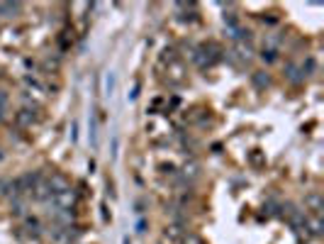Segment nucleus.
Wrapping results in <instances>:
<instances>
[{
    "label": "nucleus",
    "mask_w": 324,
    "mask_h": 244,
    "mask_svg": "<svg viewBox=\"0 0 324 244\" xmlns=\"http://www.w3.org/2000/svg\"><path fill=\"white\" fill-rule=\"evenodd\" d=\"M0 159H2V152H0Z\"/></svg>",
    "instance_id": "16"
},
{
    "label": "nucleus",
    "mask_w": 324,
    "mask_h": 244,
    "mask_svg": "<svg viewBox=\"0 0 324 244\" xmlns=\"http://www.w3.org/2000/svg\"><path fill=\"white\" fill-rule=\"evenodd\" d=\"M180 237H183V227H180V225H171V227H166V240L178 242Z\"/></svg>",
    "instance_id": "5"
},
{
    "label": "nucleus",
    "mask_w": 324,
    "mask_h": 244,
    "mask_svg": "<svg viewBox=\"0 0 324 244\" xmlns=\"http://www.w3.org/2000/svg\"><path fill=\"white\" fill-rule=\"evenodd\" d=\"M302 71H305V76H307V74H312V71H315V59H307V61H305V66H302Z\"/></svg>",
    "instance_id": "12"
},
{
    "label": "nucleus",
    "mask_w": 324,
    "mask_h": 244,
    "mask_svg": "<svg viewBox=\"0 0 324 244\" xmlns=\"http://www.w3.org/2000/svg\"><path fill=\"white\" fill-rule=\"evenodd\" d=\"M249 162L253 163V166H263L266 159H263V154H261V149H253L251 154H249Z\"/></svg>",
    "instance_id": "9"
},
{
    "label": "nucleus",
    "mask_w": 324,
    "mask_h": 244,
    "mask_svg": "<svg viewBox=\"0 0 324 244\" xmlns=\"http://www.w3.org/2000/svg\"><path fill=\"white\" fill-rule=\"evenodd\" d=\"M112 93H115V74L108 71V76H105V95H112Z\"/></svg>",
    "instance_id": "8"
},
{
    "label": "nucleus",
    "mask_w": 324,
    "mask_h": 244,
    "mask_svg": "<svg viewBox=\"0 0 324 244\" xmlns=\"http://www.w3.org/2000/svg\"><path fill=\"white\" fill-rule=\"evenodd\" d=\"M124 244H132V242H129V240H127V237H124Z\"/></svg>",
    "instance_id": "15"
},
{
    "label": "nucleus",
    "mask_w": 324,
    "mask_h": 244,
    "mask_svg": "<svg viewBox=\"0 0 324 244\" xmlns=\"http://www.w3.org/2000/svg\"><path fill=\"white\" fill-rule=\"evenodd\" d=\"M15 120H17L20 127H27V124H32V113H30V110H20V113L15 115Z\"/></svg>",
    "instance_id": "7"
},
{
    "label": "nucleus",
    "mask_w": 324,
    "mask_h": 244,
    "mask_svg": "<svg viewBox=\"0 0 324 244\" xmlns=\"http://www.w3.org/2000/svg\"><path fill=\"white\" fill-rule=\"evenodd\" d=\"M261 59H263V61H268V64H271V61H276V59H278V56H276V49H263V51H261Z\"/></svg>",
    "instance_id": "11"
},
{
    "label": "nucleus",
    "mask_w": 324,
    "mask_h": 244,
    "mask_svg": "<svg viewBox=\"0 0 324 244\" xmlns=\"http://www.w3.org/2000/svg\"><path fill=\"white\" fill-rule=\"evenodd\" d=\"M46 183H49L51 193H61V191H69V188H71V183H69V178H66L64 173H51V178H46Z\"/></svg>",
    "instance_id": "2"
},
{
    "label": "nucleus",
    "mask_w": 324,
    "mask_h": 244,
    "mask_svg": "<svg viewBox=\"0 0 324 244\" xmlns=\"http://www.w3.org/2000/svg\"><path fill=\"white\" fill-rule=\"evenodd\" d=\"M285 74H288V79H290V81H292V83H300V79H302V76L297 74V66H292V64H288V69H285Z\"/></svg>",
    "instance_id": "10"
},
{
    "label": "nucleus",
    "mask_w": 324,
    "mask_h": 244,
    "mask_svg": "<svg viewBox=\"0 0 324 244\" xmlns=\"http://www.w3.org/2000/svg\"><path fill=\"white\" fill-rule=\"evenodd\" d=\"M251 81H253V85H256L258 90H263V88L271 85V76H268L266 71H256V74L251 76Z\"/></svg>",
    "instance_id": "4"
},
{
    "label": "nucleus",
    "mask_w": 324,
    "mask_h": 244,
    "mask_svg": "<svg viewBox=\"0 0 324 244\" xmlns=\"http://www.w3.org/2000/svg\"><path fill=\"white\" fill-rule=\"evenodd\" d=\"M137 95H139V83H134V88L129 93V100H137Z\"/></svg>",
    "instance_id": "14"
},
{
    "label": "nucleus",
    "mask_w": 324,
    "mask_h": 244,
    "mask_svg": "<svg viewBox=\"0 0 324 244\" xmlns=\"http://www.w3.org/2000/svg\"><path fill=\"white\" fill-rule=\"evenodd\" d=\"M305 207H307V210H312L315 215H320V212H322V207H324L322 196H320V193H307V196H305Z\"/></svg>",
    "instance_id": "3"
},
{
    "label": "nucleus",
    "mask_w": 324,
    "mask_h": 244,
    "mask_svg": "<svg viewBox=\"0 0 324 244\" xmlns=\"http://www.w3.org/2000/svg\"><path fill=\"white\" fill-rule=\"evenodd\" d=\"M76 201H78V198H76V191H71V188L51 196V203H54L56 210H69V212H71V210H73V205H76Z\"/></svg>",
    "instance_id": "1"
},
{
    "label": "nucleus",
    "mask_w": 324,
    "mask_h": 244,
    "mask_svg": "<svg viewBox=\"0 0 324 244\" xmlns=\"http://www.w3.org/2000/svg\"><path fill=\"white\" fill-rule=\"evenodd\" d=\"M198 173H200V163L198 162H190L183 166V176H185V178H195Z\"/></svg>",
    "instance_id": "6"
},
{
    "label": "nucleus",
    "mask_w": 324,
    "mask_h": 244,
    "mask_svg": "<svg viewBox=\"0 0 324 244\" xmlns=\"http://www.w3.org/2000/svg\"><path fill=\"white\" fill-rule=\"evenodd\" d=\"M5 105H7V93L0 90V110H5Z\"/></svg>",
    "instance_id": "13"
}]
</instances>
